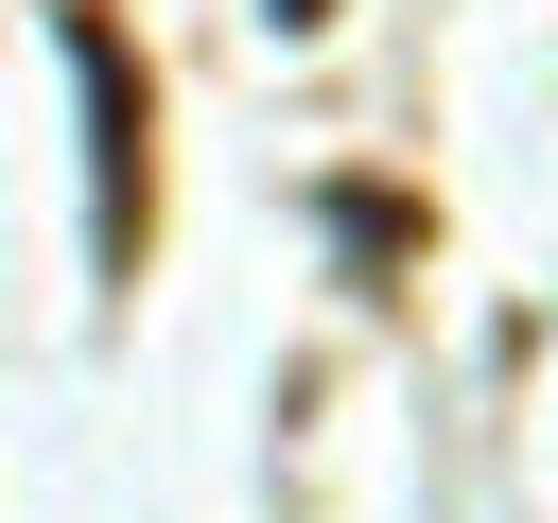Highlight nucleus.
Here are the masks:
<instances>
[{
    "label": "nucleus",
    "mask_w": 558,
    "mask_h": 523,
    "mask_svg": "<svg viewBox=\"0 0 558 523\" xmlns=\"http://www.w3.org/2000/svg\"><path fill=\"white\" fill-rule=\"evenodd\" d=\"M52 35H70V87H87V262L140 279V244H157V87H140L105 0H70Z\"/></svg>",
    "instance_id": "nucleus-1"
},
{
    "label": "nucleus",
    "mask_w": 558,
    "mask_h": 523,
    "mask_svg": "<svg viewBox=\"0 0 558 523\" xmlns=\"http://www.w3.org/2000/svg\"><path fill=\"white\" fill-rule=\"evenodd\" d=\"M262 17H279V35H331V0H262Z\"/></svg>",
    "instance_id": "nucleus-3"
},
{
    "label": "nucleus",
    "mask_w": 558,
    "mask_h": 523,
    "mask_svg": "<svg viewBox=\"0 0 558 523\" xmlns=\"http://www.w3.org/2000/svg\"><path fill=\"white\" fill-rule=\"evenodd\" d=\"M331 227H349L366 262H401V244H418V209H401V192H331Z\"/></svg>",
    "instance_id": "nucleus-2"
}]
</instances>
